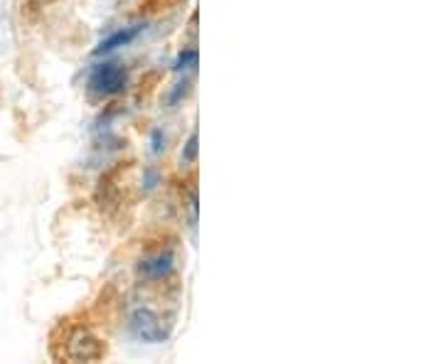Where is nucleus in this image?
Segmentation results:
<instances>
[{
  "instance_id": "nucleus-1",
  "label": "nucleus",
  "mask_w": 443,
  "mask_h": 364,
  "mask_svg": "<svg viewBox=\"0 0 443 364\" xmlns=\"http://www.w3.org/2000/svg\"><path fill=\"white\" fill-rule=\"evenodd\" d=\"M128 84V69L116 62H104L96 64L89 74V89H92L96 96H114V94H121Z\"/></svg>"
},
{
  "instance_id": "nucleus-2",
  "label": "nucleus",
  "mask_w": 443,
  "mask_h": 364,
  "mask_svg": "<svg viewBox=\"0 0 443 364\" xmlns=\"http://www.w3.org/2000/svg\"><path fill=\"white\" fill-rule=\"evenodd\" d=\"M64 354L70 362H96L104 357V345L87 328H74L67 335V345H64Z\"/></svg>"
},
{
  "instance_id": "nucleus-3",
  "label": "nucleus",
  "mask_w": 443,
  "mask_h": 364,
  "mask_svg": "<svg viewBox=\"0 0 443 364\" xmlns=\"http://www.w3.org/2000/svg\"><path fill=\"white\" fill-rule=\"evenodd\" d=\"M128 330L131 335L141 342H150V345H158V342L167 340V328L161 320L158 312H153L150 308H138V310L131 312L128 318Z\"/></svg>"
},
{
  "instance_id": "nucleus-4",
  "label": "nucleus",
  "mask_w": 443,
  "mask_h": 364,
  "mask_svg": "<svg viewBox=\"0 0 443 364\" xmlns=\"http://www.w3.org/2000/svg\"><path fill=\"white\" fill-rule=\"evenodd\" d=\"M175 268V254L170 249L161 251V254L150 256V259H143L138 266V273L143 278H150V281H158V278L170 276V271Z\"/></svg>"
},
{
  "instance_id": "nucleus-5",
  "label": "nucleus",
  "mask_w": 443,
  "mask_h": 364,
  "mask_svg": "<svg viewBox=\"0 0 443 364\" xmlns=\"http://www.w3.org/2000/svg\"><path fill=\"white\" fill-rule=\"evenodd\" d=\"M143 32V25H133V28H123L119 30V32H114V35H109L106 40H101L96 47H94V54L96 57H101V54H109L114 52V50H119V47H126L131 45L136 37Z\"/></svg>"
},
{
  "instance_id": "nucleus-6",
  "label": "nucleus",
  "mask_w": 443,
  "mask_h": 364,
  "mask_svg": "<svg viewBox=\"0 0 443 364\" xmlns=\"http://www.w3.org/2000/svg\"><path fill=\"white\" fill-rule=\"evenodd\" d=\"M195 64H197V50H183V52L178 54V59H175L173 69L183 72V69H190V67H195Z\"/></svg>"
},
{
  "instance_id": "nucleus-7",
  "label": "nucleus",
  "mask_w": 443,
  "mask_h": 364,
  "mask_svg": "<svg viewBox=\"0 0 443 364\" xmlns=\"http://www.w3.org/2000/svg\"><path fill=\"white\" fill-rule=\"evenodd\" d=\"M161 182V173L158 168H145L143 170V192H153Z\"/></svg>"
},
{
  "instance_id": "nucleus-8",
  "label": "nucleus",
  "mask_w": 443,
  "mask_h": 364,
  "mask_svg": "<svg viewBox=\"0 0 443 364\" xmlns=\"http://www.w3.org/2000/svg\"><path fill=\"white\" fill-rule=\"evenodd\" d=\"M150 151L156 153V156H161V153L165 151V136H163L161 128H153V131H150Z\"/></svg>"
},
{
  "instance_id": "nucleus-9",
  "label": "nucleus",
  "mask_w": 443,
  "mask_h": 364,
  "mask_svg": "<svg viewBox=\"0 0 443 364\" xmlns=\"http://www.w3.org/2000/svg\"><path fill=\"white\" fill-rule=\"evenodd\" d=\"M183 160L185 162H195L197 160V133H192L185 143V151H183Z\"/></svg>"
},
{
  "instance_id": "nucleus-10",
  "label": "nucleus",
  "mask_w": 443,
  "mask_h": 364,
  "mask_svg": "<svg viewBox=\"0 0 443 364\" xmlns=\"http://www.w3.org/2000/svg\"><path fill=\"white\" fill-rule=\"evenodd\" d=\"M187 89H190V84H187V81H183V84H178V87L173 89V94L167 96V106H175V104H178L180 98H183L185 94H187Z\"/></svg>"
},
{
  "instance_id": "nucleus-11",
  "label": "nucleus",
  "mask_w": 443,
  "mask_h": 364,
  "mask_svg": "<svg viewBox=\"0 0 443 364\" xmlns=\"http://www.w3.org/2000/svg\"><path fill=\"white\" fill-rule=\"evenodd\" d=\"M190 214L192 222H197V192H190Z\"/></svg>"
},
{
  "instance_id": "nucleus-12",
  "label": "nucleus",
  "mask_w": 443,
  "mask_h": 364,
  "mask_svg": "<svg viewBox=\"0 0 443 364\" xmlns=\"http://www.w3.org/2000/svg\"><path fill=\"white\" fill-rule=\"evenodd\" d=\"M45 3H50V0H45Z\"/></svg>"
}]
</instances>
